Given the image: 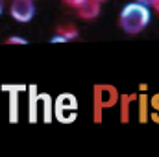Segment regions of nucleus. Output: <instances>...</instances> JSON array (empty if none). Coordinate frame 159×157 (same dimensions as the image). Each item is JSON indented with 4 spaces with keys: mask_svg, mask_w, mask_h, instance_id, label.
Returning <instances> with one entry per match:
<instances>
[{
    "mask_svg": "<svg viewBox=\"0 0 159 157\" xmlns=\"http://www.w3.org/2000/svg\"><path fill=\"white\" fill-rule=\"evenodd\" d=\"M80 35V30L74 24H61L56 28V34L54 37L50 39V43H69V41H74Z\"/></svg>",
    "mask_w": 159,
    "mask_h": 157,
    "instance_id": "nucleus-5",
    "label": "nucleus"
},
{
    "mask_svg": "<svg viewBox=\"0 0 159 157\" xmlns=\"http://www.w3.org/2000/svg\"><path fill=\"white\" fill-rule=\"evenodd\" d=\"M34 2H37V0H34Z\"/></svg>",
    "mask_w": 159,
    "mask_h": 157,
    "instance_id": "nucleus-16",
    "label": "nucleus"
},
{
    "mask_svg": "<svg viewBox=\"0 0 159 157\" xmlns=\"http://www.w3.org/2000/svg\"><path fill=\"white\" fill-rule=\"evenodd\" d=\"M9 15L17 22H30L35 15V2L34 0H11Z\"/></svg>",
    "mask_w": 159,
    "mask_h": 157,
    "instance_id": "nucleus-4",
    "label": "nucleus"
},
{
    "mask_svg": "<svg viewBox=\"0 0 159 157\" xmlns=\"http://www.w3.org/2000/svg\"><path fill=\"white\" fill-rule=\"evenodd\" d=\"M135 2H139V4H143V6H146V7H150V6L156 4V0H135Z\"/></svg>",
    "mask_w": 159,
    "mask_h": 157,
    "instance_id": "nucleus-12",
    "label": "nucleus"
},
{
    "mask_svg": "<svg viewBox=\"0 0 159 157\" xmlns=\"http://www.w3.org/2000/svg\"><path fill=\"white\" fill-rule=\"evenodd\" d=\"M41 98L44 102V122H50V118H52V102H50V98L46 94H43Z\"/></svg>",
    "mask_w": 159,
    "mask_h": 157,
    "instance_id": "nucleus-8",
    "label": "nucleus"
},
{
    "mask_svg": "<svg viewBox=\"0 0 159 157\" xmlns=\"http://www.w3.org/2000/svg\"><path fill=\"white\" fill-rule=\"evenodd\" d=\"M139 102H141V120L144 122L146 120V96H139Z\"/></svg>",
    "mask_w": 159,
    "mask_h": 157,
    "instance_id": "nucleus-10",
    "label": "nucleus"
},
{
    "mask_svg": "<svg viewBox=\"0 0 159 157\" xmlns=\"http://www.w3.org/2000/svg\"><path fill=\"white\" fill-rule=\"evenodd\" d=\"M133 98L135 96H120L119 98L120 102H122V117H120L122 122H128L129 120V104H131Z\"/></svg>",
    "mask_w": 159,
    "mask_h": 157,
    "instance_id": "nucleus-7",
    "label": "nucleus"
},
{
    "mask_svg": "<svg viewBox=\"0 0 159 157\" xmlns=\"http://www.w3.org/2000/svg\"><path fill=\"white\" fill-rule=\"evenodd\" d=\"M154 9H156V13H157V17H159V0H156V4H154Z\"/></svg>",
    "mask_w": 159,
    "mask_h": 157,
    "instance_id": "nucleus-13",
    "label": "nucleus"
},
{
    "mask_svg": "<svg viewBox=\"0 0 159 157\" xmlns=\"http://www.w3.org/2000/svg\"><path fill=\"white\" fill-rule=\"evenodd\" d=\"M61 2H63L65 6H70V7H74V9H76V7H78L83 0H61Z\"/></svg>",
    "mask_w": 159,
    "mask_h": 157,
    "instance_id": "nucleus-11",
    "label": "nucleus"
},
{
    "mask_svg": "<svg viewBox=\"0 0 159 157\" xmlns=\"http://www.w3.org/2000/svg\"><path fill=\"white\" fill-rule=\"evenodd\" d=\"M26 43H28V41L24 39V37H17V35L6 39V44H26Z\"/></svg>",
    "mask_w": 159,
    "mask_h": 157,
    "instance_id": "nucleus-9",
    "label": "nucleus"
},
{
    "mask_svg": "<svg viewBox=\"0 0 159 157\" xmlns=\"http://www.w3.org/2000/svg\"><path fill=\"white\" fill-rule=\"evenodd\" d=\"M119 91L113 85H94L93 91V107H94V122H102V113L107 107H113L119 102Z\"/></svg>",
    "mask_w": 159,
    "mask_h": 157,
    "instance_id": "nucleus-2",
    "label": "nucleus"
},
{
    "mask_svg": "<svg viewBox=\"0 0 159 157\" xmlns=\"http://www.w3.org/2000/svg\"><path fill=\"white\" fill-rule=\"evenodd\" d=\"M150 19H152L150 7H146V6H143L139 2H129L120 11L119 26L124 34L137 35L150 24Z\"/></svg>",
    "mask_w": 159,
    "mask_h": 157,
    "instance_id": "nucleus-1",
    "label": "nucleus"
},
{
    "mask_svg": "<svg viewBox=\"0 0 159 157\" xmlns=\"http://www.w3.org/2000/svg\"><path fill=\"white\" fill-rule=\"evenodd\" d=\"M94 2H98V4H104V2H106V0H94Z\"/></svg>",
    "mask_w": 159,
    "mask_h": 157,
    "instance_id": "nucleus-15",
    "label": "nucleus"
},
{
    "mask_svg": "<svg viewBox=\"0 0 159 157\" xmlns=\"http://www.w3.org/2000/svg\"><path fill=\"white\" fill-rule=\"evenodd\" d=\"M2 9H4V2L0 0V15H2Z\"/></svg>",
    "mask_w": 159,
    "mask_h": 157,
    "instance_id": "nucleus-14",
    "label": "nucleus"
},
{
    "mask_svg": "<svg viewBox=\"0 0 159 157\" xmlns=\"http://www.w3.org/2000/svg\"><path fill=\"white\" fill-rule=\"evenodd\" d=\"M54 115L63 124L74 122L76 117H78V100H76V96L70 94V92L59 94L56 98V104H54Z\"/></svg>",
    "mask_w": 159,
    "mask_h": 157,
    "instance_id": "nucleus-3",
    "label": "nucleus"
},
{
    "mask_svg": "<svg viewBox=\"0 0 159 157\" xmlns=\"http://www.w3.org/2000/svg\"><path fill=\"white\" fill-rule=\"evenodd\" d=\"M100 7H102V4H98L94 0H83L76 7V13L83 20H93V19H96L100 15Z\"/></svg>",
    "mask_w": 159,
    "mask_h": 157,
    "instance_id": "nucleus-6",
    "label": "nucleus"
}]
</instances>
